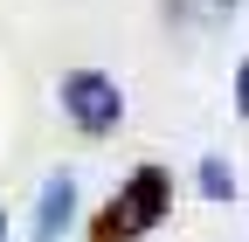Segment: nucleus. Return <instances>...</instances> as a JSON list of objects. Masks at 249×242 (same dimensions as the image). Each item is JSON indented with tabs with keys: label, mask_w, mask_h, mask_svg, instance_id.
<instances>
[{
	"label": "nucleus",
	"mask_w": 249,
	"mask_h": 242,
	"mask_svg": "<svg viewBox=\"0 0 249 242\" xmlns=\"http://www.w3.org/2000/svg\"><path fill=\"white\" fill-rule=\"evenodd\" d=\"M166 201H173V173H166V166H139V173L118 187V201L97 215L90 242H139L145 228H160Z\"/></svg>",
	"instance_id": "f257e3e1"
},
{
	"label": "nucleus",
	"mask_w": 249,
	"mask_h": 242,
	"mask_svg": "<svg viewBox=\"0 0 249 242\" xmlns=\"http://www.w3.org/2000/svg\"><path fill=\"white\" fill-rule=\"evenodd\" d=\"M55 97H62V118H70L83 138H104V132L124 125V90H118L104 69H62Z\"/></svg>",
	"instance_id": "f03ea898"
},
{
	"label": "nucleus",
	"mask_w": 249,
	"mask_h": 242,
	"mask_svg": "<svg viewBox=\"0 0 249 242\" xmlns=\"http://www.w3.org/2000/svg\"><path fill=\"white\" fill-rule=\"evenodd\" d=\"M70 207H76V180H70V173H49V187H42V201H35V242H62Z\"/></svg>",
	"instance_id": "7ed1b4c3"
},
{
	"label": "nucleus",
	"mask_w": 249,
	"mask_h": 242,
	"mask_svg": "<svg viewBox=\"0 0 249 242\" xmlns=\"http://www.w3.org/2000/svg\"><path fill=\"white\" fill-rule=\"evenodd\" d=\"M229 14H235V0H166V28H180V35H208Z\"/></svg>",
	"instance_id": "20e7f679"
},
{
	"label": "nucleus",
	"mask_w": 249,
	"mask_h": 242,
	"mask_svg": "<svg viewBox=\"0 0 249 242\" xmlns=\"http://www.w3.org/2000/svg\"><path fill=\"white\" fill-rule=\"evenodd\" d=\"M201 194H208V201H235V173H229V159H201Z\"/></svg>",
	"instance_id": "39448f33"
},
{
	"label": "nucleus",
	"mask_w": 249,
	"mask_h": 242,
	"mask_svg": "<svg viewBox=\"0 0 249 242\" xmlns=\"http://www.w3.org/2000/svg\"><path fill=\"white\" fill-rule=\"evenodd\" d=\"M235 111H242V118H249V63H242V69H235Z\"/></svg>",
	"instance_id": "423d86ee"
},
{
	"label": "nucleus",
	"mask_w": 249,
	"mask_h": 242,
	"mask_svg": "<svg viewBox=\"0 0 249 242\" xmlns=\"http://www.w3.org/2000/svg\"><path fill=\"white\" fill-rule=\"evenodd\" d=\"M0 242H7V215H0Z\"/></svg>",
	"instance_id": "0eeeda50"
}]
</instances>
